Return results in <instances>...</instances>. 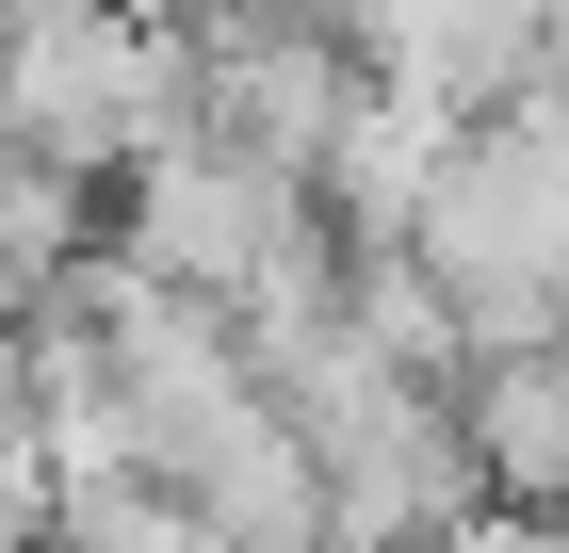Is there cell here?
Listing matches in <instances>:
<instances>
[{
    "mask_svg": "<svg viewBox=\"0 0 569 553\" xmlns=\"http://www.w3.org/2000/svg\"><path fill=\"white\" fill-rule=\"evenodd\" d=\"M212 17H277V33H326L342 0H212Z\"/></svg>",
    "mask_w": 569,
    "mask_h": 553,
    "instance_id": "obj_7",
    "label": "cell"
},
{
    "mask_svg": "<svg viewBox=\"0 0 569 553\" xmlns=\"http://www.w3.org/2000/svg\"><path fill=\"white\" fill-rule=\"evenodd\" d=\"M439 407H456V440H472V488H505V505H569V342L472 358Z\"/></svg>",
    "mask_w": 569,
    "mask_h": 553,
    "instance_id": "obj_4",
    "label": "cell"
},
{
    "mask_svg": "<svg viewBox=\"0 0 569 553\" xmlns=\"http://www.w3.org/2000/svg\"><path fill=\"white\" fill-rule=\"evenodd\" d=\"M82 260H98V179L17 164V147H0V277L49 294V277H82Z\"/></svg>",
    "mask_w": 569,
    "mask_h": 553,
    "instance_id": "obj_5",
    "label": "cell"
},
{
    "mask_svg": "<svg viewBox=\"0 0 569 553\" xmlns=\"http://www.w3.org/2000/svg\"><path fill=\"white\" fill-rule=\"evenodd\" d=\"M439 553H569V505H472Z\"/></svg>",
    "mask_w": 569,
    "mask_h": 553,
    "instance_id": "obj_6",
    "label": "cell"
},
{
    "mask_svg": "<svg viewBox=\"0 0 569 553\" xmlns=\"http://www.w3.org/2000/svg\"><path fill=\"white\" fill-rule=\"evenodd\" d=\"M309 228H326V213H309L293 179L228 164V147H196V130H163V147L114 179V260L163 277V294H196V309H244Z\"/></svg>",
    "mask_w": 569,
    "mask_h": 553,
    "instance_id": "obj_2",
    "label": "cell"
},
{
    "mask_svg": "<svg viewBox=\"0 0 569 553\" xmlns=\"http://www.w3.org/2000/svg\"><path fill=\"white\" fill-rule=\"evenodd\" d=\"M358 115V66L326 33H277V17H212V33L179 49V130L196 147H228V164H261V179H326V147H342Z\"/></svg>",
    "mask_w": 569,
    "mask_h": 553,
    "instance_id": "obj_3",
    "label": "cell"
},
{
    "mask_svg": "<svg viewBox=\"0 0 569 553\" xmlns=\"http://www.w3.org/2000/svg\"><path fill=\"white\" fill-rule=\"evenodd\" d=\"M179 130V33H131L114 0H0V147L66 179H131Z\"/></svg>",
    "mask_w": 569,
    "mask_h": 553,
    "instance_id": "obj_1",
    "label": "cell"
}]
</instances>
